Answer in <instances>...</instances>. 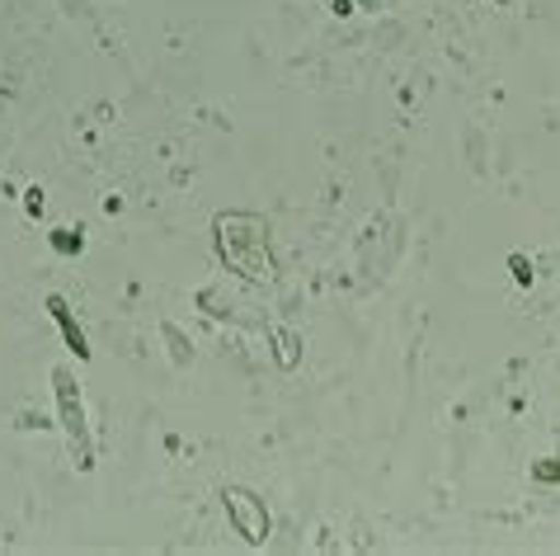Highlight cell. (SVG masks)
Segmentation results:
<instances>
[{
  "label": "cell",
  "instance_id": "cell-1",
  "mask_svg": "<svg viewBox=\"0 0 560 556\" xmlns=\"http://www.w3.org/2000/svg\"><path fill=\"white\" fill-rule=\"evenodd\" d=\"M212 241L222 265L245 278V283H269L273 278V245H269V222L259 212H222L212 222Z\"/></svg>",
  "mask_w": 560,
  "mask_h": 556
},
{
  "label": "cell",
  "instance_id": "cell-3",
  "mask_svg": "<svg viewBox=\"0 0 560 556\" xmlns=\"http://www.w3.org/2000/svg\"><path fill=\"white\" fill-rule=\"evenodd\" d=\"M52 382H57V406H61V425H67L71 448H75V462H81V467H90L95 457H90V435H85V406H81V392L71 387V373H67V368H57Z\"/></svg>",
  "mask_w": 560,
  "mask_h": 556
},
{
  "label": "cell",
  "instance_id": "cell-2",
  "mask_svg": "<svg viewBox=\"0 0 560 556\" xmlns=\"http://www.w3.org/2000/svg\"><path fill=\"white\" fill-rule=\"evenodd\" d=\"M222 509H226L231 529L241 533V543H250V547H264V543H269L273 519H269V509H264V500L255 496V490L226 486V490H222Z\"/></svg>",
  "mask_w": 560,
  "mask_h": 556
},
{
  "label": "cell",
  "instance_id": "cell-4",
  "mask_svg": "<svg viewBox=\"0 0 560 556\" xmlns=\"http://www.w3.org/2000/svg\"><path fill=\"white\" fill-rule=\"evenodd\" d=\"M48 306H52V316L61 321V331H67V339H71V349L75 354H81V359H85V335H81V326H75V321H71V312H67V302H61V298H48Z\"/></svg>",
  "mask_w": 560,
  "mask_h": 556
}]
</instances>
